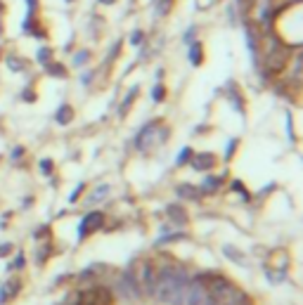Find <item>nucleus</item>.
Segmentation results:
<instances>
[{"instance_id":"f257e3e1","label":"nucleus","mask_w":303,"mask_h":305,"mask_svg":"<svg viewBox=\"0 0 303 305\" xmlns=\"http://www.w3.org/2000/svg\"><path fill=\"white\" fill-rule=\"evenodd\" d=\"M159 265L157 272V289L154 298L159 305H185V286L192 277V272L187 270L183 263L173 260L171 256L154 258Z\"/></svg>"},{"instance_id":"f03ea898","label":"nucleus","mask_w":303,"mask_h":305,"mask_svg":"<svg viewBox=\"0 0 303 305\" xmlns=\"http://www.w3.org/2000/svg\"><path fill=\"white\" fill-rule=\"evenodd\" d=\"M111 291L116 296V300H126V303H133V300H142L145 293H142V286H140V279H138V267L135 263H131L128 267L118 272L116 282L111 286Z\"/></svg>"},{"instance_id":"7ed1b4c3","label":"nucleus","mask_w":303,"mask_h":305,"mask_svg":"<svg viewBox=\"0 0 303 305\" xmlns=\"http://www.w3.org/2000/svg\"><path fill=\"white\" fill-rule=\"evenodd\" d=\"M107 227V213L100 208H90L88 213H83L81 220H78V227H76V241L83 244L88 241L93 234L102 232Z\"/></svg>"},{"instance_id":"20e7f679","label":"nucleus","mask_w":303,"mask_h":305,"mask_svg":"<svg viewBox=\"0 0 303 305\" xmlns=\"http://www.w3.org/2000/svg\"><path fill=\"white\" fill-rule=\"evenodd\" d=\"M164 123V118H149L147 123H142L138 128V133L133 135V149L138 151V154H149L157 144V130L159 126Z\"/></svg>"},{"instance_id":"39448f33","label":"nucleus","mask_w":303,"mask_h":305,"mask_svg":"<svg viewBox=\"0 0 303 305\" xmlns=\"http://www.w3.org/2000/svg\"><path fill=\"white\" fill-rule=\"evenodd\" d=\"M157 272H159V265L154 258H145L138 267V279H140V286H142V293L145 298H154V289H157Z\"/></svg>"},{"instance_id":"423d86ee","label":"nucleus","mask_w":303,"mask_h":305,"mask_svg":"<svg viewBox=\"0 0 303 305\" xmlns=\"http://www.w3.org/2000/svg\"><path fill=\"white\" fill-rule=\"evenodd\" d=\"M218 154L216 151H197L194 149L192 159H190V168L194 170V173H214L216 168H218Z\"/></svg>"},{"instance_id":"0eeeda50","label":"nucleus","mask_w":303,"mask_h":305,"mask_svg":"<svg viewBox=\"0 0 303 305\" xmlns=\"http://www.w3.org/2000/svg\"><path fill=\"white\" fill-rule=\"evenodd\" d=\"M24 291V279L19 274H10V277L0 284V305H10L12 300H17Z\"/></svg>"},{"instance_id":"6e6552de","label":"nucleus","mask_w":303,"mask_h":305,"mask_svg":"<svg viewBox=\"0 0 303 305\" xmlns=\"http://www.w3.org/2000/svg\"><path fill=\"white\" fill-rule=\"evenodd\" d=\"M223 93H225L227 104H230L237 114L247 116V97H244V90L237 85V81H227L225 88H223Z\"/></svg>"},{"instance_id":"1a4fd4ad","label":"nucleus","mask_w":303,"mask_h":305,"mask_svg":"<svg viewBox=\"0 0 303 305\" xmlns=\"http://www.w3.org/2000/svg\"><path fill=\"white\" fill-rule=\"evenodd\" d=\"M225 185H227V173H223V175H218V173H204V177H201V182L197 187H199L201 197L208 199V197H216Z\"/></svg>"},{"instance_id":"9d476101","label":"nucleus","mask_w":303,"mask_h":305,"mask_svg":"<svg viewBox=\"0 0 303 305\" xmlns=\"http://www.w3.org/2000/svg\"><path fill=\"white\" fill-rule=\"evenodd\" d=\"M164 216H166V220H168L171 227H180V230H185L187 225H190V213H187V208L180 201L168 203L166 210H164Z\"/></svg>"},{"instance_id":"9b49d317","label":"nucleus","mask_w":303,"mask_h":305,"mask_svg":"<svg viewBox=\"0 0 303 305\" xmlns=\"http://www.w3.org/2000/svg\"><path fill=\"white\" fill-rule=\"evenodd\" d=\"M109 270H111L109 265L93 263V265H88V267H83L78 274H74V282L76 284H95V282H100V277H104Z\"/></svg>"},{"instance_id":"f8f14e48","label":"nucleus","mask_w":303,"mask_h":305,"mask_svg":"<svg viewBox=\"0 0 303 305\" xmlns=\"http://www.w3.org/2000/svg\"><path fill=\"white\" fill-rule=\"evenodd\" d=\"M109 197H111V185L109 182H100V185H95L90 192L83 194L81 203L83 206H88V208H97L100 203H104Z\"/></svg>"},{"instance_id":"ddd939ff","label":"nucleus","mask_w":303,"mask_h":305,"mask_svg":"<svg viewBox=\"0 0 303 305\" xmlns=\"http://www.w3.org/2000/svg\"><path fill=\"white\" fill-rule=\"evenodd\" d=\"M187 239H190V234H187L185 230H175V227H171V225H164V227H161V234L154 239V246L161 249V246L180 244V241H187Z\"/></svg>"},{"instance_id":"4468645a","label":"nucleus","mask_w":303,"mask_h":305,"mask_svg":"<svg viewBox=\"0 0 303 305\" xmlns=\"http://www.w3.org/2000/svg\"><path fill=\"white\" fill-rule=\"evenodd\" d=\"M21 34L24 36H31V38H36V41H48L50 34L48 28L41 24V19H38V14L36 17H24V21H21Z\"/></svg>"},{"instance_id":"2eb2a0df","label":"nucleus","mask_w":303,"mask_h":305,"mask_svg":"<svg viewBox=\"0 0 303 305\" xmlns=\"http://www.w3.org/2000/svg\"><path fill=\"white\" fill-rule=\"evenodd\" d=\"M221 251H223V256H225V260H230V263L237 265V267H249V265H251V256L241 251L239 246H234V244H223V246H221Z\"/></svg>"},{"instance_id":"dca6fc26","label":"nucleus","mask_w":303,"mask_h":305,"mask_svg":"<svg viewBox=\"0 0 303 305\" xmlns=\"http://www.w3.org/2000/svg\"><path fill=\"white\" fill-rule=\"evenodd\" d=\"M57 256V249H55V241L50 239V241H38L36 244V253H34V263L38 267H45V265Z\"/></svg>"},{"instance_id":"f3484780","label":"nucleus","mask_w":303,"mask_h":305,"mask_svg":"<svg viewBox=\"0 0 303 305\" xmlns=\"http://www.w3.org/2000/svg\"><path fill=\"white\" fill-rule=\"evenodd\" d=\"M52 121L59 126V128H67L71 123L76 121V109L71 102H59V107L55 109V114H52Z\"/></svg>"},{"instance_id":"a211bd4d","label":"nucleus","mask_w":303,"mask_h":305,"mask_svg":"<svg viewBox=\"0 0 303 305\" xmlns=\"http://www.w3.org/2000/svg\"><path fill=\"white\" fill-rule=\"evenodd\" d=\"M140 93H142L140 83H135V85H131V88H128V93L124 95V100L116 104V116H118V118H126V116H128V111L133 109V104L138 102Z\"/></svg>"},{"instance_id":"6ab92c4d","label":"nucleus","mask_w":303,"mask_h":305,"mask_svg":"<svg viewBox=\"0 0 303 305\" xmlns=\"http://www.w3.org/2000/svg\"><path fill=\"white\" fill-rule=\"evenodd\" d=\"M175 197H178L180 201H192V203H201V201H204L199 187L192 185V182H178V185H175Z\"/></svg>"},{"instance_id":"aec40b11","label":"nucleus","mask_w":303,"mask_h":305,"mask_svg":"<svg viewBox=\"0 0 303 305\" xmlns=\"http://www.w3.org/2000/svg\"><path fill=\"white\" fill-rule=\"evenodd\" d=\"M204 59H206V52H204V43L197 38V41H192L190 45H187V62H190L194 69H199L201 64H204Z\"/></svg>"},{"instance_id":"412c9836","label":"nucleus","mask_w":303,"mask_h":305,"mask_svg":"<svg viewBox=\"0 0 303 305\" xmlns=\"http://www.w3.org/2000/svg\"><path fill=\"white\" fill-rule=\"evenodd\" d=\"M227 194H237V197L241 199V203H251V201H254V192L249 190L239 177L230 180V185H227Z\"/></svg>"},{"instance_id":"4be33fe9","label":"nucleus","mask_w":303,"mask_h":305,"mask_svg":"<svg viewBox=\"0 0 303 305\" xmlns=\"http://www.w3.org/2000/svg\"><path fill=\"white\" fill-rule=\"evenodd\" d=\"M43 71H45V76L55 78V81H67V78L71 76V69L67 67V64H62V62H57V59H52L48 67H43Z\"/></svg>"},{"instance_id":"5701e85b","label":"nucleus","mask_w":303,"mask_h":305,"mask_svg":"<svg viewBox=\"0 0 303 305\" xmlns=\"http://www.w3.org/2000/svg\"><path fill=\"white\" fill-rule=\"evenodd\" d=\"M90 62H93V50L90 48H78L71 54V69L81 71V69H88Z\"/></svg>"},{"instance_id":"b1692460","label":"nucleus","mask_w":303,"mask_h":305,"mask_svg":"<svg viewBox=\"0 0 303 305\" xmlns=\"http://www.w3.org/2000/svg\"><path fill=\"white\" fill-rule=\"evenodd\" d=\"M5 67L7 71H12V74H26L28 71V59H24V57H19V54L10 52L5 57Z\"/></svg>"},{"instance_id":"393cba45","label":"nucleus","mask_w":303,"mask_h":305,"mask_svg":"<svg viewBox=\"0 0 303 305\" xmlns=\"http://www.w3.org/2000/svg\"><path fill=\"white\" fill-rule=\"evenodd\" d=\"M26 253L24 251H14L12 253V260L7 263V272L10 274H17V272H24V267H26Z\"/></svg>"},{"instance_id":"a878e982","label":"nucleus","mask_w":303,"mask_h":305,"mask_svg":"<svg viewBox=\"0 0 303 305\" xmlns=\"http://www.w3.org/2000/svg\"><path fill=\"white\" fill-rule=\"evenodd\" d=\"M173 5H175V0H154L152 12H154L157 19H164V17H168L173 12Z\"/></svg>"},{"instance_id":"bb28decb","label":"nucleus","mask_w":303,"mask_h":305,"mask_svg":"<svg viewBox=\"0 0 303 305\" xmlns=\"http://www.w3.org/2000/svg\"><path fill=\"white\" fill-rule=\"evenodd\" d=\"M55 59V50L50 48V45H41V48L36 50V64H38V67H48L50 62Z\"/></svg>"},{"instance_id":"cd10ccee","label":"nucleus","mask_w":303,"mask_h":305,"mask_svg":"<svg viewBox=\"0 0 303 305\" xmlns=\"http://www.w3.org/2000/svg\"><path fill=\"white\" fill-rule=\"evenodd\" d=\"M121 50H124V41L111 43L109 52H107V57H104V62H102V69H111V64H114V62L121 57Z\"/></svg>"},{"instance_id":"c85d7f7f","label":"nucleus","mask_w":303,"mask_h":305,"mask_svg":"<svg viewBox=\"0 0 303 305\" xmlns=\"http://www.w3.org/2000/svg\"><path fill=\"white\" fill-rule=\"evenodd\" d=\"M149 97H152V102H154V104H164L166 97H168V88L164 85V81H157L154 85H152Z\"/></svg>"},{"instance_id":"c756f323","label":"nucleus","mask_w":303,"mask_h":305,"mask_svg":"<svg viewBox=\"0 0 303 305\" xmlns=\"http://www.w3.org/2000/svg\"><path fill=\"white\" fill-rule=\"evenodd\" d=\"M31 237H34L36 244H38V241H50V239H52V225H50V223L38 225V227L34 230V234H31Z\"/></svg>"},{"instance_id":"7c9ffc66","label":"nucleus","mask_w":303,"mask_h":305,"mask_svg":"<svg viewBox=\"0 0 303 305\" xmlns=\"http://www.w3.org/2000/svg\"><path fill=\"white\" fill-rule=\"evenodd\" d=\"M88 192V182H78L74 187V190L69 192V197H67V203L69 206H76V203H81V199H83V194Z\"/></svg>"},{"instance_id":"2f4dec72","label":"nucleus","mask_w":303,"mask_h":305,"mask_svg":"<svg viewBox=\"0 0 303 305\" xmlns=\"http://www.w3.org/2000/svg\"><path fill=\"white\" fill-rule=\"evenodd\" d=\"M19 100L24 102V104H34V102H38V90L34 88V83H26V85L19 90Z\"/></svg>"},{"instance_id":"473e14b6","label":"nucleus","mask_w":303,"mask_h":305,"mask_svg":"<svg viewBox=\"0 0 303 305\" xmlns=\"http://www.w3.org/2000/svg\"><path fill=\"white\" fill-rule=\"evenodd\" d=\"M38 173H41L43 177H55V161H52L50 156L38 159Z\"/></svg>"},{"instance_id":"72a5a7b5","label":"nucleus","mask_w":303,"mask_h":305,"mask_svg":"<svg viewBox=\"0 0 303 305\" xmlns=\"http://www.w3.org/2000/svg\"><path fill=\"white\" fill-rule=\"evenodd\" d=\"M192 154H194V149L187 144V147H183V149L178 151V156H175V168H185V166H190V159H192Z\"/></svg>"},{"instance_id":"f704fd0d","label":"nucleus","mask_w":303,"mask_h":305,"mask_svg":"<svg viewBox=\"0 0 303 305\" xmlns=\"http://www.w3.org/2000/svg\"><path fill=\"white\" fill-rule=\"evenodd\" d=\"M93 81H97V69H93V67L81 69V74H78V83H81L83 88H90Z\"/></svg>"},{"instance_id":"c9c22d12","label":"nucleus","mask_w":303,"mask_h":305,"mask_svg":"<svg viewBox=\"0 0 303 305\" xmlns=\"http://www.w3.org/2000/svg\"><path fill=\"white\" fill-rule=\"evenodd\" d=\"M237 149H239V137H230L225 144V151H223V161L230 163L234 159V154H237Z\"/></svg>"},{"instance_id":"e433bc0d","label":"nucleus","mask_w":303,"mask_h":305,"mask_svg":"<svg viewBox=\"0 0 303 305\" xmlns=\"http://www.w3.org/2000/svg\"><path fill=\"white\" fill-rule=\"evenodd\" d=\"M145 41H147V34L142 31V28H133L131 31V36H128V43H131V48H142L145 45Z\"/></svg>"},{"instance_id":"4c0bfd02","label":"nucleus","mask_w":303,"mask_h":305,"mask_svg":"<svg viewBox=\"0 0 303 305\" xmlns=\"http://www.w3.org/2000/svg\"><path fill=\"white\" fill-rule=\"evenodd\" d=\"M24 156H26V147H24V144H14L12 149H10V161H12L14 166L24 161Z\"/></svg>"},{"instance_id":"58836bf2","label":"nucleus","mask_w":303,"mask_h":305,"mask_svg":"<svg viewBox=\"0 0 303 305\" xmlns=\"http://www.w3.org/2000/svg\"><path fill=\"white\" fill-rule=\"evenodd\" d=\"M14 251H17V246H14V241H0V260H5V258H10Z\"/></svg>"},{"instance_id":"ea45409f","label":"nucleus","mask_w":303,"mask_h":305,"mask_svg":"<svg viewBox=\"0 0 303 305\" xmlns=\"http://www.w3.org/2000/svg\"><path fill=\"white\" fill-rule=\"evenodd\" d=\"M197 34H199V26H197V24L187 26V28H185V34H183V43H185V45H190L192 41H197Z\"/></svg>"},{"instance_id":"a19ab883","label":"nucleus","mask_w":303,"mask_h":305,"mask_svg":"<svg viewBox=\"0 0 303 305\" xmlns=\"http://www.w3.org/2000/svg\"><path fill=\"white\" fill-rule=\"evenodd\" d=\"M284 128H287V133H289V140L296 144L298 142V135L294 133V123H291V114H289V111H287V116H284Z\"/></svg>"},{"instance_id":"79ce46f5","label":"nucleus","mask_w":303,"mask_h":305,"mask_svg":"<svg viewBox=\"0 0 303 305\" xmlns=\"http://www.w3.org/2000/svg\"><path fill=\"white\" fill-rule=\"evenodd\" d=\"M74 282V274L71 272H67V274H59V277H55V282H52V289H62V286H67V284H71Z\"/></svg>"},{"instance_id":"37998d69","label":"nucleus","mask_w":303,"mask_h":305,"mask_svg":"<svg viewBox=\"0 0 303 305\" xmlns=\"http://www.w3.org/2000/svg\"><path fill=\"white\" fill-rule=\"evenodd\" d=\"M26 3V14L28 17H36L38 10H41V0H24Z\"/></svg>"},{"instance_id":"c03bdc74","label":"nucleus","mask_w":303,"mask_h":305,"mask_svg":"<svg viewBox=\"0 0 303 305\" xmlns=\"http://www.w3.org/2000/svg\"><path fill=\"white\" fill-rule=\"evenodd\" d=\"M225 14H227V21H230V26H237V21H239V17H237V7H234V5H227Z\"/></svg>"},{"instance_id":"a18cd8bd","label":"nucleus","mask_w":303,"mask_h":305,"mask_svg":"<svg viewBox=\"0 0 303 305\" xmlns=\"http://www.w3.org/2000/svg\"><path fill=\"white\" fill-rule=\"evenodd\" d=\"M277 190V182H270L268 187H263L261 192H258V194H256V197H258V201H263V199H268L270 194H272V192Z\"/></svg>"},{"instance_id":"49530a36","label":"nucleus","mask_w":303,"mask_h":305,"mask_svg":"<svg viewBox=\"0 0 303 305\" xmlns=\"http://www.w3.org/2000/svg\"><path fill=\"white\" fill-rule=\"evenodd\" d=\"M34 201H36V199H34V194H26V197L21 199V208H24V210H26V208H31V206H34Z\"/></svg>"},{"instance_id":"de8ad7c7","label":"nucleus","mask_w":303,"mask_h":305,"mask_svg":"<svg viewBox=\"0 0 303 305\" xmlns=\"http://www.w3.org/2000/svg\"><path fill=\"white\" fill-rule=\"evenodd\" d=\"M10 220H12V210L3 213V218H0V227H7V225H10Z\"/></svg>"},{"instance_id":"09e8293b","label":"nucleus","mask_w":303,"mask_h":305,"mask_svg":"<svg viewBox=\"0 0 303 305\" xmlns=\"http://www.w3.org/2000/svg\"><path fill=\"white\" fill-rule=\"evenodd\" d=\"M214 3H218V0H197V7H199V10H208Z\"/></svg>"},{"instance_id":"8fccbe9b","label":"nucleus","mask_w":303,"mask_h":305,"mask_svg":"<svg viewBox=\"0 0 303 305\" xmlns=\"http://www.w3.org/2000/svg\"><path fill=\"white\" fill-rule=\"evenodd\" d=\"M100 5H104V7H111V5H116V0H97Z\"/></svg>"},{"instance_id":"3c124183","label":"nucleus","mask_w":303,"mask_h":305,"mask_svg":"<svg viewBox=\"0 0 303 305\" xmlns=\"http://www.w3.org/2000/svg\"><path fill=\"white\" fill-rule=\"evenodd\" d=\"M5 34V26H3V14H0V36Z\"/></svg>"},{"instance_id":"603ef678","label":"nucleus","mask_w":303,"mask_h":305,"mask_svg":"<svg viewBox=\"0 0 303 305\" xmlns=\"http://www.w3.org/2000/svg\"><path fill=\"white\" fill-rule=\"evenodd\" d=\"M5 12V3H3V0H0V14Z\"/></svg>"},{"instance_id":"864d4df0","label":"nucleus","mask_w":303,"mask_h":305,"mask_svg":"<svg viewBox=\"0 0 303 305\" xmlns=\"http://www.w3.org/2000/svg\"><path fill=\"white\" fill-rule=\"evenodd\" d=\"M0 59H3V45H0Z\"/></svg>"},{"instance_id":"5fc2aeb1","label":"nucleus","mask_w":303,"mask_h":305,"mask_svg":"<svg viewBox=\"0 0 303 305\" xmlns=\"http://www.w3.org/2000/svg\"><path fill=\"white\" fill-rule=\"evenodd\" d=\"M64 3H69V5H71V3H76V0H64Z\"/></svg>"},{"instance_id":"6e6d98bb","label":"nucleus","mask_w":303,"mask_h":305,"mask_svg":"<svg viewBox=\"0 0 303 305\" xmlns=\"http://www.w3.org/2000/svg\"><path fill=\"white\" fill-rule=\"evenodd\" d=\"M0 163H3V154H0Z\"/></svg>"},{"instance_id":"4d7b16f0","label":"nucleus","mask_w":303,"mask_h":305,"mask_svg":"<svg viewBox=\"0 0 303 305\" xmlns=\"http://www.w3.org/2000/svg\"><path fill=\"white\" fill-rule=\"evenodd\" d=\"M57 305H62V303H57Z\"/></svg>"}]
</instances>
